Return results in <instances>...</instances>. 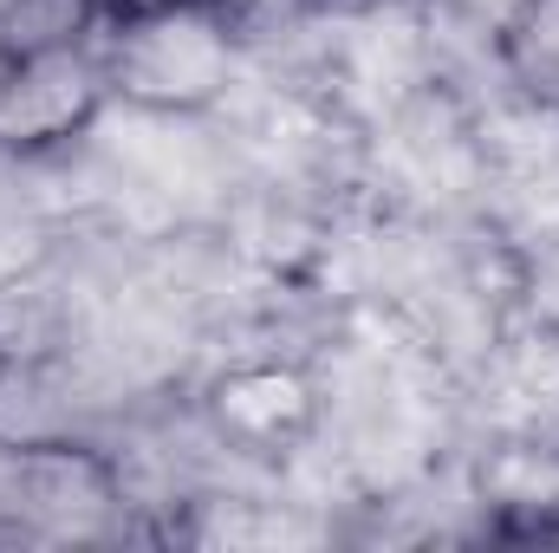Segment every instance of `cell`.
<instances>
[{"instance_id": "6da1fadb", "label": "cell", "mask_w": 559, "mask_h": 553, "mask_svg": "<svg viewBox=\"0 0 559 553\" xmlns=\"http://www.w3.org/2000/svg\"><path fill=\"white\" fill-rule=\"evenodd\" d=\"M98 59L111 98L143 111L215 118L241 85V33L209 0H163L131 20H105Z\"/></svg>"}, {"instance_id": "7a4b0ae2", "label": "cell", "mask_w": 559, "mask_h": 553, "mask_svg": "<svg viewBox=\"0 0 559 553\" xmlns=\"http://www.w3.org/2000/svg\"><path fill=\"white\" fill-rule=\"evenodd\" d=\"M131 495L118 462L98 443L46 436V443H0V541L33 548H79L124 534Z\"/></svg>"}, {"instance_id": "3957f363", "label": "cell", "mask_w": 559, "mask_h": 553, "mask_svg": "<svg viewBox=\"0 0 559 553\" xmlns=\"http://www.w3.org/2000/svg\"><path fill=\"white\" fill-rule=\"evenodd\" d=\"M111 105V79L92 46L66 52H26L7 59L0 72V150L7 156H39V150H72Z\"/></svg>"}, {"instance_id": "277c9868", "label": "cell", "mask_w": 559, "mask_h": 553, "mask_svg": "<svg viewBox=\"0 0 559 553\" xmlns=\"http://www.w3.org/2000/svg\"><path fill=\"white\" fill-rule=\"evenodd\" d=\"M202 416L215 430V443L241 449V456H293L312 443L325 398L319 378L299 358H235L209 378L202 391Z\"/></svg>"}, {"instance_id": "5b68a950", "label": "cell", "mask_w": 559, "mask_h": 553, "mask_svg": "<svg viewBox=\"0 0 559 553\" xmlns=\"http://www.w3.org/2000/svg\"><path fill=\"white\" fill-rule=\"evenodd\" d=\"M475 502L521 534L559 541V416H527L521 430L481 443Z\"/></svg>"}, {"instance_id": "8992f818", "label": "cell", "mask_w": 559, "mask_h": 553, "mask_svg": "<svg viewBox=\"0 0 559 553\" xmlns=\"http://www.w3.org/2000/svg\"><path fill=\"white\" fill-rule=\"evenodd\" d=\"M495 72L508 92L559 111V0H527L495 33Z\"/></svg>"}, {"instance_id": "52a82bcc", "label": "cell", "mask_w": 559, "mask_h": 553, "mask_svg": "<svg viewBox=\"0 0 559 553\" xmlns=\"http://www.w3.org/2000/svg\"><path fill=\"white\" fill-rule=\"evenodd\" d=\"M495 372L508 378L514 398H527L534 416H559V326L547 313H514L501 332H495Z\"/></svg>"}, {"instance_id": "ba28073f", "label": "cell", "mask_w": 559, "mask_h": 553, "mask_svg": "<svg viewBox=\"0 0 559 553\" xmlns=\"http://www.w3.org/2000/svg\"><path fill=\"white\" fill-rule=\"evenodd\" d=\"M98 33H105L98 0H7V13H0V52L7 59L92 46Z\"/></svg>"}, {"instance_id": "9c48e42d", "label": "cell", "mask_w": 559, "mask_h": 553, "mask_svg": "<svg viewBox=\"0 0 559 553\" xmlns=\"http://www.w3.org/2000/svg\"><path fill=\"white\" fill-rule=\"evenodd\" d=\"M52 261H59V222L0 196V286L46 274Z\"/></svg>"}, {"instance_id": "30bf717a", "label": "cell", "mask_w": 559, "mask_h": 553, "mask_svg": "<svg viewBox=\"0 0 559 553\" xmlns=\"http://www.w3.org/2000/svg\"><path fill=\"white\" fill-rule=\"evenodd\" d=\"M442 7H449V13H462L475 33H488V39H495V33H501V26H508L527 0H442Z\"/></svg>"}, {"instance_id": "8fae6325", "label": "cell", "mask_w": 559, "mask_h": 553, "mask_svg": "<svg viewBox=\"0 0 559 553\" xmlns=\"http://www.w3.org/2000/svg\"><path fill=\"white\" fill-rule=\"evenodd\" d=\"M150 7H163V0H98L105 20H131V13H150Z\"/></svg>"}, {"instance_id": "7c38bea8", "label": "cell", "mask_w": 559, "mask_h": 553, "mask_svg": "<svg viewBox=\"0 0 559 553\" xmlns=\"http://www.w3.org/2000/svg\"><path fill=\"white\" fill-rule=\"evenodd\" d=\"M0 72H7V52H0Z\"/></svg>"}]
</instances>
